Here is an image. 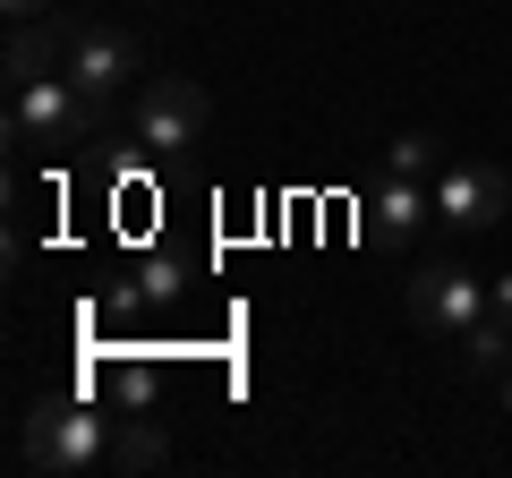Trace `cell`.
<instances>
[{"instance_id": "obj_1", "label": "cell", "mask_w": 512, "mask_h": 478, "mask_svg": "<svg viewBox=\"0 0 512 478\" xmlns=\"http://www.w3.org/2000/svg\"><path fill=\"white\" fill-rule=\"evenodd\" d=\"M18 461L35 478H86L111 461V419L94 402H77V393H43L18 419Z\"/></svg>"}, {"instance_id": "obj_3", "label": "cell", "mask_w": 512, "mask_h": 478, "mask_svg": "<svg viewBox=\"0 0 512 478\" xmlns=\"http://www.w3.org/2000/svg\"><path fill=\"white\" fill-rule=\"evenodd\" d=\"M205 120H214V94L197 77H146L137 86V111H128V137L146 154H180V146L205 137Z\"/></svg>"}, {"instance_id": "obj_5", "label": "cell", "mask_w": 512, "mask_h": 478, "mask_svg": "<svg viewBox=\"0 0 512 478\" xmlns=\"http://www.w3.org/2000/svg\"><path fill=\"white\" fill-rule=\"evenodd\" d=\"M60 69H69V86L77 94H94V103H120V86L137 69H146V52H137V43L120 35V26H94V18H69V60H60Z\"/></svg>"}, {"instance_id": "obj_12", "label": "cell", "mask_w": 512, "mask_h": 478, "mask_svg": "<svg viewBox=\"0 0 512 478\" xmlns=\"http://www.w3.org/2000/svg\"><path fill=\"white\" fill-rule=\"evenodd\" d=\"M163 393H171V376L154 368V359H120V368H111V402L120 410H163Z\"/></svg>"}, {"instance_id": "obj_8", "label": "cell", "mask_w": 512, "mask_h": 478, "mask_svg": "<svg viewBox=\"0 0 512 478\" xmlns=\"http://www.w3.org/2000/svg\"><path fill=\"white\" fill-rule=\"evenodd\" d=\"M69 60V18H35V26H9V86H35Z\"/></svg>"}, {"instance_id": "obj_13", "label": "cell", "mask_w": 512, "mask_h": 478, "mask_svg": "<svg viewBox=\"0 0 512 478\" xmlns=\"http://www.w3.org/2000/svg\"><path fill=\"white\" fill-rule=\"evenodd\" d=\"M444 163H453V154H444V146H436V137H427V129L393 137V154H384V171H393V180H436Z\"/></svg>"}, {"instance_id": "obj_2", "label": "cell", "mask_w": 512, "mask_h": 478, "mask_svg": "<svg viewBox=\"0 0 512 478\" xmlns=\"http://www.w3.org/2000/svg\"><path fill=\"white\" fill-rule=\"evenodd\" d=\"M94 129H103V103L77 94L69 69L35 77V86H9V146H26V154H69V146H86Z\"/></svg>"}, {"instance_id": "obj_14", "label": "cell", "mask_w": 512, "mask_h": 478, "mask_svg": "<svg viewBox=\"0 0 512 478\" xmlns=\"http://www.w3.org/2000/svg\"><path fill=\"white\" fill-rule=\"evenodd\" d=\"M0 18H9V26H35V18H60V0H0Z\"/></svg>"}, {"instance_id": "obj_6", "label": "cell", "mask_w": 512, "mask_h": 478, "mask_svg": "<svg viewBox=\"0 0 512 478\" xmlns=\"http://www.w3.org/2000/svg\"><path fill=\"white\" fill-rule=\"evenodd\" d=\"M427 188H436V222H453V231H495L512 214V171L504 163H444Z\"/></svg>"}, {"instance_id": "obj_9", "label": "cell", "mask_w": 512, "mask_h": 478, "mask_svg": "<svg viewBox=\"0 0 512 478\" xmlns=\"http://www.w3.org/2000/svg\"><path fill=\"white\" fill-rule=\"evenodd\" d=\"M171 461V436L154 427V410H120L111 427V470H163Z\"/></svg>"}, {"instance_id": "obj_15", "label": "cell", "mask_w": 512, "mask_h": 478, "mask_svg": "<svg viewBox=\"0 0 512 478\" xmlns=\"http://www.w3.org/2000/svg\"><path fill=\"white\" fill-rule=\"evenodd\" d=\"M487 308H495V316H512V274H504V282H487Z\"/></svg>"}, {"instance_id": "obj_4", "label": "cell", "mask_w": 512, "mask_h": 478, "mask_svg": "<svg viewBox=\"0 0 512 478\" xmlns=\"http://www.w3.org/2000/svg\"><path fill=\"white\" fill-rule=\"evenodd\" d=\"M487 316V282L470 265H419L410 274V325L436 333V342H461V333Z\"/></svg>"}, {"instance_id": "obj_7", "label": "cell", "mask_w": 512, "mask_h": 478, "mask_svg": "<svg viewBox=\"0 0 512 478\" xmlns=\"http://www.w3.org/2000/svg\"><path fill=\"white\" fill-rule=\"evenodd\" d=\"M419 222H436V188H419V180H393V171H384V188L367 197V231L402 248V239H419Z\"/></svg>"}, {"instance_id": "obj_16", "label": "cell", "mask_w": 512, "mask_h": 478, "mask_svg": "<svg viewBox=\"0 0 512 478\" xmlns=\"http://www.w3.org/2000/svg\"><path fill=\"white\" fill-rule=\"evenodd\" d=\"M495 385H504V410H512V368H504V376H495Z\"/></svg>"}, {"instance_id": "obj_10", "label": "cell", "mask_w": 512, "mask_h": 478, "mask_svg": "<svg viewBox=\"0 0 512 478\" xmlns=\"http://www.w3.org/2000/svg\"><path fill=\"white\" fill-rule=\"evenodd\" d=\"M180 282H188V257H171V248H163V257H146V265H137V282H120V291H111V308H163V299H180Z\"/></svg>"}, {"instance_id": "obj_11", "label": "cell", "mask_w": 512, "mask_h": 478, "mask_svg": "<svg viewBox=\"0 0 512 478\" xmlns=\"http://www.w3.org/2000/svg\"><path fill=\"white\" fill-rule=\"evenodd\" d=\"M453 350H461V368H470V376H504V368H512V316H495V308H487Z\"/></svg>"}]
</instances>
